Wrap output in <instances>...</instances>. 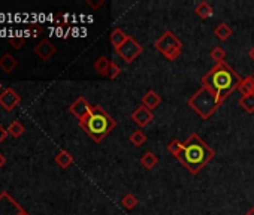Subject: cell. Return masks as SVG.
<instances>
[{
    "mask_svg": "<svg viewBox=\"0 0 254 215\" xmlns=\"http://www.w3.org/2000/svg\"><path fill=\"white\" fill-rule=\"evenodd\" d=\"M80 127L94 142L99 144L117 127V121L101 105H93L91 111L80 120Z\"/></svg>",
    "mask_w": 254,
    "mask_h": 215,
    "instance_id": "obj_3",
    "label": "cell"
},
{
    "mask_svg": "<svg viewBox=\"0 0 254 215\" xmlns=\"http://www.w3.org/2000/svg\"><path fill=\"white\" fill-rule=\"evenodd\" d=\"M111 63H112V62H109L106 57H99V58H97V60L94 62L93 67H94V70H96L97 73H99L101 76H106V78H108Z\"/></svg>",
    "mask_w": 254,
    "mask_h": 215,
    "instance_id": "obj_17",
    "label": "cell"
},
{
    "mask_svg": "<svg viewBox=\"0 0 254 215\" xmlns=\"http://www.w3.org/2000/svg\"><path fill=\"white\" fill-rule=\"evenodd\" d=\"M17 66H18L17 58L11 54H5L2 58H0V69H2L5 73H12Z\"/></svg>",
    "mask_w": 254,
    "mask_h": 215,
    "instance_id": "obj_15",
    "label": "cell"
},
{
    "mask_svg": "<svg viewBox=\"0 0 254 215\" xmlns=\"http://www.w3.org/2000/svg\"><path fill=\"white\" fill-rule=\"evenodd\" d=\"M139 162H141V166H142V167L151 170V169H154L155 166H157L159 157H157V155H155L152 151H147V152L142 154V157H141Z\"/></svg>",
    "mask_w": 254,
    "mask_h": 215,
    "instance_id": "obj_16",
    "label": "cell"
},
{
    "mask_svg": "<svg viewBox=\"0 0 254 215\" xmlns=\"http://www.w3.org/2000/svg\"><path fill=\"white\" fill-rule=\"evenodd\" d=\"M214 34H216L217 39H220L221 42H226V41H229V37L233 34V30L230 29V26L227 23H220L216 27V30H214Z\"/></svg>",
    "mask_w": 254,
    "mask_h": 215,
    "instance_id": "obj_18",
    "label": "cell"
},
{
    "mask_svg": "<svg viewBox=\"0 0 254 215\" xmlns=\"http://www.w3.org/2000/svg\"><path fill=\"white\" fill-rule=\"evenodd\" d=\"M26 42V37L24 36H12L9 37V44L15 48V50H19Z\"/></svg>",
    "mask_w": 254,
    "mask_h": 215,
    "instance_id": "obj_29",
    "label": "cell"
},
{
    "mask_svg": "<svg viewBox=\"0 0 254 215\" xmlns=\"http://www.w3.org/2000/svg\"><path fill=\"white\" fill-rule=\"evenodd\" d=\"M55 52H57L55 45H54L51 41H48V39H44V41H41V42H39V44L34 47V54H36L39 58H41V60H44V62L50 60V58H51Z\"/></svg>",
    "mask_w": 254,
    "mask_h": 215,
    "instance_id": "obj_11",
    "label": "cell"
},
{
    "mask_svg": "<svg viewBox=\"0 0 254 215\" xmlns=\"http://www.w3.org/2000/svg\"><path fill=\"white\" fill-rule=\"evenodd\" d=\"M154 48L157 50L166 60L175 62L178 60V57L183 52V42L173 32L166 30L157 41L154 42Z\"/></svg>",
    "mask_w": 254,
    "mask_h": 215,
    "instance_id": "obj_5",
    "label": "cell"
},
{
    "mask_svg": "<svg viewBox=\"0 0 254 215\" xmlns=\"http://www.w3.org/2000/svg\"><path fill=\"white\" fill-rule=\"evenodd\" d=\"M194 12H196V15H198L199 18H202V19H208V18L212 17L214 9H212V6H211L209 2H199L198 6L194 8Z\"/></svg>",
    "mask_w": 254,
    "mask_h": 215,
    "instance_id": "obj_20",
    "label": "cell"
},
{
    "mask_svg": "<svg viewBox=\"0 0 254 215\" xmlns=\"http://www.w3.org/2000/svg\"><path fill=\"white\" fill-rule=\"evenodd\" d=\"M55 163H57V166L58 167H62V169H68L70 165H73V155L69 152V151H66V149H60L57 152V155H55Z\"/></svg>",
    "mask_w": 254,
    "mask_h": 215,
    "instance_id": "obj_13",
    "label": "cell"
},
{
    "mask_svg": "<svg viewBox=\"0 0 254 215\" xmlns=\"http://www.w3.org/2000/svg\"><path fill=\"white\" fill-rule=\"evenodd\" d=\"M181 148H183V142L180 141V139H172L169 144H168V147H166V149L173 155L175 159L178 157L180 155V152H181Z\"/></svg>",
    "mask_w": 254,
    "mask_h": 215,
    "instance_id": "obj_25",
    "label": "cell"
},
{
    "mask_svg": "<svg viewBox=\"0 0 254 215\" xmlns=\"http://www.w3.org/2000/svg\"><path fill=\"white\" fill-rule=\"evenodd\" d=\"M91 106L93 105H90L88 103V100L85 99V97H78V99L69 106V112L75 116V118L80 121V120H83L84 116L91 111Z\"/></svg>",
    "mask_w": 254,
    "mask_h": 215,
    "instance_id": "obj_10",
    "label": "cell"
},
{
    "mask_svg": "<svg viewBox=\"0 0 254 215\" xmlns=\"http://www.w3.org/2000/svg\"><path fill=\"white\" fill-rule=\"evenodd\" d=\"M209 57L211 60L216 62V65H220V63H224V58H226V51L221 48V47H216L212 48L211 52H209Z\"/></svg>",
    "mask_w": 254,
    "mask_h": 215,
    "instance_id": "obj_24",
    "label": "cell"
},
{
    "mask_svg": "<svg viewBox=\"0 0 254 215\" xmlns=\"http://www.w3.org/2000/svg\"><path fill=\"white\" fill-rule=\"evenodd\" d=\"M248 57H250L251 60L254 62V45H253V47H251V48L248 50Z\"/></svg>",
    "mask_w": 254,
    "mask_h": 215,
    "instance_id": "obj_33",
    "label": "cell"
},
{
    "mask_svg": "<svg viewBox=\"0 0 254 215\" xmlns=\"http://www.w3.org/2000/svg\"><path fill=\"white\" fill-rule=\"evenodd\" d=\"M19 103H21V96H19L14 88H5L0 93V106L5 111H14Z\"/></svg>",
    "mask_w": 254,
    "mask_h": 215,
    "instance_id": "obj_7",
    "label": "cell"
},
{
    "mask_svg": "<svg viewBox=\"0 0 254 215\" xmlns=\"http://www.w3.org/2000/svg\"><path fill=\"white\" fill-rule=\"evenodd\" d=\"M129 141H130V144H133L136 148H141V147L147 142V134H145L142 130H135V132L130 134Z\"/></svg>",
    "mask_w": 254,
    "mask_h": 215,
    "instance_id": "obj_21",
    "label": "cell"
},
{
    "mask_svg": "<svg viewBox=\"0 0 254 215\" xmlns=\"http://www.w3.org/2000/svg\"><path fill=\"white\" fill-rule=\"evenodd\" d=\"M5 163H6V159H5V155L0 152V169H2L3 166H5Z\"/></svg>",
    "mask_w": 254,
    "mask_h": 215,
    "instance_id": "obj_32",
    "label": "cell"
},
{
    "mask_svg": "<svg viewBox=\"0 0 254 215\" xmlns=\"http://www.w3.org/2000/svg\"><path fill=\"white\" fill-rule=\"evenodd\" d=\"M8 132H9L11 136H14V138H19V136H21L26 132V129H24V126L19 123V121H12L11 126L8 127Z\"/></svg>",
    "mask_w": 254,
    "mask_h": 215,
    "instance_id": "obj_26",
    "label": "cell"
},
{
    "mask_svg": "<svg viewBox=\"0 0 254 215\" xmlns=\"http://www.w3.org/2000/svg\"><path fill=\"white\" fill-rule=\"evenodd\" d=\"M216 152L198 133H191L183 142L181 152L177 160L191 173L198 175L212 159Z\"/></svg>",
    "mask_w": 254,
    "mask_h": 215,
    "instance_id": "obj_2",
    "label": "cell"
},
{
    "mask_svg": "<svg viewBox=\"0 0 254 215\" xmlns=\"http://www.w3.org/2000/svg\"><path fill=\"white\" fill-rule=\"evenodd\" d=\"M103 3H105L103 0H101L99 3H93V2H90V0H87V5H88V6H91L93 9H97V8H99V6H102Z\"/></svg>",
    "mask_w": 254,
    "mask_h": 215,
    "instance_id": "obj_31",
    "label": "cell"
},
{
    "mask_svg": "<svg viewBox=\"0 0 254 215\" xmlns=\"http://www.w3.org/2000/svg\"><path fill=\"white\" fill-rule=\"evenodd\" d=\"M42 32H44V27H42L41 24L32 23V24H29V30H26V34L32 33V37H37Z\"/></svg>",
    "mask_w": 254,
    "mask_h": 215,
    "instance_id": "obj_27",
    "label": "cell"
},
{
    "mask_svg": "<svg viewBox=\"0 0 254 215\" xmlns=\"http://www.w3.org/2000/svg\"><path fill=\"white\" fill-rule=\"evenodd\" d=\"M241 81L242 80H241V76L238 75V72L233 69L230 65H227L226 62L211 67L202 76V85L208 87L214 94L217 96L220 105L227 99L233 91L238 90Z\"/></svg>",
    "mask_w": 254,
    "mask_h": 215,
    "instance_id": "obj_1",
    "label": "cell"
},
{
    "mask_svg": "<svg viewBox=\"0 0 254 215\" xmlns=\"http://www.w3.org/2000/svg\"><path fill=\"white\" fill-rule=\"evenodd\" d=\"M142 106L148 108L150 111L155 109L160 103H162V96L157 93V91H154V90H148L144 96H142Z\"/></svg>",
    "mask_w": 254,
    "mask_h": 215,
    "instance_id": "obj_12",
    "label": "cell"
},
{
    "mask_svg": "<svg viewBox=\"0 0 254 215\" xmlns=\"http://www.w3.org/2000/svg\"><path fill=\"white\" fill-rule=\"evenodd\" d=\"M21 208L8 191L0 193V215H15Z\"/></svg>",
    "mask_w": 254,
    "mask_h": 215,
    "instance_id": "obj_9",
    "label": "cell"
},
{
    "mask_svg": "<svg viewBox=\"0 0 254 215\" xmlns=\"http://www.w3.org/2000/svg\"><path fill=\"white\" fill-rule=\"evenodd\" d=\"M245 215H254V206H253V208H251V209H250L247 214H245Z\"/></svg>",
    "mask_w": 254,
    "mask_h": 215,
    "instance_id": "obj_34",
    "label": "cell"
},
{
    "mask_svg": "<svg viewBox=\"0 0 254 215\" xmlns=\"http://www.w3.org/2000/svg\"><path fill=\"white\" fill-rule=\"evenodd\" d=\"M130 118L133 120V123L138 126V127H141V129H144V127H148L151 123H152V120H154V114H152V111H150L148 108H145V106H138L136 108L133 112H132V115H130Z\"/></svg>",
    "mask_w": 254,
    "mask_h": 215,
    "instance_id": "obj_8",
    "label": "cell"
},
{
    "mask_svg": "<svg viewBox=\"0 0 254 215\" xmlns=\"http://www.w3.org/2000/svg\"><path fill=\"white\" fill-rule=\"evenodd\" d=\"M253 78H254V72H253Z\"/></svg>",
    "mask_w": 254,
    "mask_h": 215,
    "instance_id": "obj_36",
    "label": "cell"
},
{
    "mask_svg": "<svg viewBox=\"0 0 254 215\" xmlns=\"http://www.w3.org/2000/svg\"><path fill=\"white\" fill-rule=\"evenodd\" d=\"M138 203H139V200H138V198H136L133 193H127V194H124L123 199H121V205H123L127 211L135 209L136 206H138Z\"/></svg>",
    "mask_w": 254,
    "mask_h": 215,
    "instance_id": "obj_23",
    "label": "cell"
},
{
    "mask_svg": "<svg viewBox=\"0 0 254 215\" xmlns=\"http://www.w3.org/2000/svg\"><path fill=\"white\" fill-rule=\"evenodd\" d=\"M239 106L248 112V114H254V94H250V96H241L239 99Z\"/></svg>",
    "mask_w": 254,
    "mask_h": 215,
    "instance_id": "obj_22",
    "label": "cell"
},
{
    "mask_svg": "<svg viewBox=\"0 0 254 215\" xmlns=\"http://www.w3.org/2000/svg\"><path fill=\"white\" fill-rule=\"evenodd\" d=\"M120 73H121V67L119 66V65H117V63H111V67H109V73H108V78H109V80H117V78H119L120 76Z\"/></svg>",
    "mask_w": 254,
    "mask_h": 215,
    "instance_id": "obj_28",
    "label": "cell"
},
{
    "mask_svg": "<svg viewBox=\"0 0 254 215\" xmlns=\"http://www.w3.org/2000/svg\"><path fill=\"white\" fill-rule=\"evenodd\" d=\"M129 34H126L121 29H114L111 36H109V41H111V45L114 50H119L124 42H126V39H127Z\"/></svg>",
    "mask_w": 254,
    "mask_h": 215,
    "instance_id": "obj_14",
    "label": "cell"
},
{
    "mask_svg": "<svg viewBox=\"0 0 254 215\" xmlns=\"http://www.w3.org/2000/svg\"><path fill=\"white\" fill-rule=\"evenodd\" d=\"M238 91L241 93V96L254 94V78H253V75L244 78V80L241 81V84H239V87H238Z\"/></svg>",
    "mask_w": 254,
    "mask_h": 215,
    "instance_id": "obj_19",
    "label": "cell"
},
{
    "mask_svg": "<svg viewBox=\"0 0 254 215\" xmlns=\"http://www.w3.org/2000/svg\"><path fill=\"white\" fill-rule=\"evenodd\" d=\"M3 91V87H2V84H0V93H2Z\"/></svg>",
    "mask_w": 254,
    "mask_h": 215,
    "instance_id": "obj_35",
    "label": "cell"
},
{
    "mask_svg": "<svg viewBox=\"0 0 254 215\" xmlns=\"http://www.w3.org/2000/svg\"><path fill=\"white\" fill-rule=\"evenodd\" d=\"M142 51H144L142 45L136 41L133 36H127L126 42L119 50H115L117 55H119L121 60H124L126 63H133L136 58L142 54Z\"/></svg>",
    "mask_w": 254,
    "mask_h": 215,
    "instance_id": "obj_6",
    "label": "cell"
},
{
    "mask_svg": "<svg viewBox=\"0 0 254 215\" xmlns=\"http://www.w3.org/2000/svg\"><path fill=\"white\" fill-rule=\"evenodd\" d=\"M187 105H188V108H191L196 112L203 121L209 120L211 116L217 112V109L221 106L217 96L208 87H203V85L187 100Z\"/></svg>",
    "mask_w": 254,
    "mask_h": 215,
    "instance_id": "obj_4",
    "label": "cell"
},
{
    "mask_svg": "<svg viewBox=\"0 0 254 215\" xmlns=\"http://www.w3.org/2000/svg\"><path fill=\"white\" fill-rule=\"evenodd\" d=\"M8 134H9V132H8L2 124H0V144H2V142L8 138Z\"/></svg>",
    "mask_w": 254,
    "mask_h": 215,
    "instance_id": "obj_30",
    "label": "cell"
}]
</instances>
